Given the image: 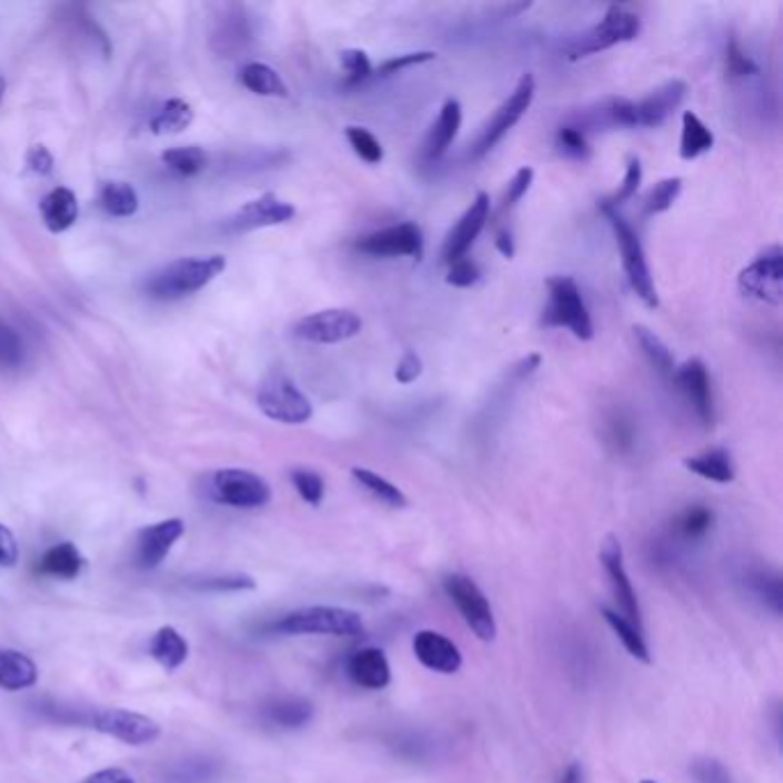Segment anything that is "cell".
<instances>
[{"label":"cell","instance_id":"40","mask_svg":"<svg viewBox=\"0 0 783 783\" xmlns=\"http://www.w3.org/2000/svg\"><path fill=\"white\" fill-rule=\"evenodd\" d=\"M345 139L350 143V148L354 150V154L370 163V165H378L382 163L384 159V148L382 143L374 139V133H370L365 127H348L345 129Z\"/></svg>","mask_w":783,"mask_h":783},{"label":"cell","instance_id":"49","mask_svg":"<svg viewBox=\"0 0 783 783\" xmlns=\"http://www.w3.org/2000/svg\"><path fill=\"white\" fill-rule=\"evenodd\" d=\"M533 178H535V170L531 165H522L518 173L513 175V180L508 182V189L503 193V210H510V208H515L518 202L529 193L531 184H533Z\"/></svg>","mask_w":783,"mask_h":783},{"label":"cell","instance_id":"36","mask_svg":"<svg viewBox=\"0 0 783 783\" xmlns=\"http://www.w3.org/2000/svg\"><path fill=\"white\" fill-rule=\"evenodd\" d=\"M161 161L168 170H173L175 175H182V178H193L198 173H202L208 165V154L202 148L198 145H187V148H173V150H165L161 154Z\"/></svg>","mask_w":783,"mask_h":783},{"label":"cell","instance_id":"57","mask_svg":"<svg viewBox=\"0 0 783 783\" xmlns=\"http://www.w3.org/2000/svg\"><path fill=\"white\" fill-rule=\"evenodd\" d=\"M611 428H614V432H611V441H614L619 449H630L632 446V425L619 419L616 423H611Z\"/></svg>","mask_w":783,"mask_h":783},{"label":"cell","instance_id":"12","mask_svg":"<svg viewBox=\"0 0 783 783\" xmlns=\"http://www.w3.org/2000/svg\"><path fill=\"white\" fill-rule=\"evenodd\" d=\"M737 285L746 297H754L770 305L783 301V251L779 244L767 247L752 264L744 267Z\"/></svg>","mask_w":783,"mask_h":783},{"label":"cell","instance_id":"25","mask_svg":"<svg viewBox=\"0 0 783 783\" xmlns=\"http://www.w3.org/2000/svg\"><path fill=\"white\" fill-rule=\"evenodd\" d=\"M262 712H264V720L271 726L294 731V729H301V726L309 724L313 720L315 710H313V703L309 699L281 696V699L269 701Z\"/></svg>","mask_w":783,"mask_h":783},{"label":"cell","instance_id":"50","mask_svg":"<svg viewBox=\"0 0 783 783\" xmlns=\"http://www.w3.org/2000/svg\"><path fill=\"white\" fill-rule=\"evenodd\" d=\"M726 70L731 77H754V74H759V64L740 49V44L735 40H729Z\"/></svg>","mask_w":783,"mask_h":783},{"label":"cell","instance_id":"60","mask_svg":"<svg viewBox=\"0 0 783 783\" xmlns=\"http://www.w3.org/2000/svg\"><path fill=\"white\" fill-rule=\"evenodd\" d=\"M582 779H584L582 765H579V763H570V765L565 767V772L561 774L559 783H582Z\"/></svg>","mask_w":783,"mask_h":783},{"label":"cell","instance_id":"16","mask_svg":"<svg viewBox=\"0 0 783 783\" xmlns=\"http://www.w3.org/2000/svg\"><path fill=\"white\" fill-rule=\"evenodd\" d=\"M488 219H490V195L481 191L473 198L469 210L460 217V221L453 225V230L449 232L444 249H441V260L446 264L462 260L466 251L473 247V242L479 240V234L483 232Z\"/></svg>","mask_w":783,"mask_h":783},{"label":"cell","instance_id":"39","mask_svg":"<svg viewBox=\"0 0 783 783\" xmlns=\"http://www.w3.org/2000/svg\"><path fill=\"white\" fill-rule=\"evenodd\" d=\"M680 191H683V180L680 178H666V180L657 182L643 200V212L653 217V214H662V212L671 210Z\"/></svg>","mask_w":783,"mask_h":783},{"label":"cell","instance_id":"38","mask_svg":"<svg viewBox=\"0 0 783 783\" xmlns=\"http://www.w3.org/2000/svg\"><path fill=\"white\" fill-rule=\"evenodd\" d=\"M714 524V513L705 505H690L675 520V531L685 540H701Z\"/></svg>","mask_w":783,"mask_h":783},{"label":"cell","instance_id":"14","mask_svg":"<svg viewBox=\"0 0 783 783\" xmlns=\"http://www.w3.org/2000/svg\"><path fill=\"white\" fill-rule=\"evenodd\" d=\"M361 318L348 309H327L305 315L294 324V335L315 345L343 343L361 333Z\"/></svg>","mask_w":783,"mask_h":783},{"label":"cell","instance_id":"7","mask_svg":"<svg viewBox=\"0 0 783 783\" xmlns=\"http://www.w3.org/2000/svg\"><path fill=\"white\" fill-rule=\"evenodd\" d=\"M444 591L451 598V602L458 606L460 616L464 619L469 630L481 641H494L496 621L492 614L490 600L479 589V584H475L466 574L453 572L444 579Z\"/></svg>","mask_w":783,"mask_h":783},{"label":"cell","instance_id":"54","mask_svg":"<svg viewBox=\"0 0 783 783\" xmlns=\"http://www.w3.org/2000/svg\"><path fill=\"white\" fill-rule=\"evenodd\" d=\"M53 154L44 145H32L26 154V165L36 175H49L53 170Z\"/></svg>","mask_w":783,"mask_h":783},{"label":"cell","instance_id":"27","mask_svg":"<svg viewBox=\"0 0 783 783\" xmlns=\"http://www.w3.org/2000/svg\"><path fill=\"white\" fill-rule=\"evenodd\" d=\"M150 655L165 669L175 671L180 669L187 657H189V643L187 639L170 625H163L157 630V634L150 641Z\"/></svg>","mask_w":783,"mask_h":783},{"label":"cell","instance_id":"43","mask_svg":"<svg viewBox=\"0 0 783 783\" xmlns=\"http://www.w3.org/2000/svg\"><path fill=\"white\" fill-rule=\"evenodd\" d=\"M340 64H343L345 86H348V88L361 86V83H365L368 79H372L374 67H372L368 53L361 51V49H345L343 53H340Z\"/></svg>","mask_w":783,"mask_h":783},{"label":"cell","instance_id":"34","mask_svg":"<svg viewBox=\"0 0 783 783\" xmlns=\"http://www.w3.org/2000/svg\"><path fill=\"white\" fill-rule=\"evenodd\" d=\"M634 338H636V343L643 352V357L651 361V365L662 372V374H669V378H673V372H675V359L671 354V350L664 345V340L651 331L649 327H643V324H636L634 327Z\"/></svg>","mask_w":783,"mask_h":783},{"label":"cell","instance_id":"58","mask_svg":"<svg viewBox=\"0 0 783 783\" xmlns=\"http://www.w3.org/2000/svg\"><path fill=\"white\" fill-rule=\"evenodd\" d=\"M540 361H542L540 354H529L526 359H522V361L515 365L513 374H515L518 380H524V378H529V374H533V372L540 368Z\"/></svg>","mask_w":783,"mask_h":783},{"label":"cell","instance_id":"61","mask_svg":"<svg viewBox=\"0 0 783 783\" xmlns=\"http://www.w3.org/2000/svg\"><path fill=\"white\" fill-rule=\"evenodd\" d=\"M3 94H6V79L0 77V101H3Z\"/></svg>","mask_w":783,"mask_h":783},{"label":"cell","instance_id":"51","mask_svg":"<svg viewBox=\"0 0 783 783\" xmlns=\"http://www.w3.org/2000/svg\"><path fill=\"white\" fill-rule=\"evenodd\" d=\"M479 279H481L479 264L466 260V258L455 260V262L449 267V274H446V283L453 285V288H471Z\"/></svg>","mask_w":783,"mask_h":783},{"label":"cell","instance_id":"18","mask_svg":"<svg viewBox=\"0 0 783 783\" xmlns=\"http://www.w3.org/2000/svg\"><path fill=\"white\" fill-rule=\"evenodd\" d=\"M182 535H184L182 520H163L141 529L139 538H135V565L141 570L159 568Z\"/></svg>","mask_w":783,"mask_h":783},{"label":"cell","instance_id":"17","mask_svg":"<svg viewBox=\"0 0 783 783\" xmlns=\"http://www.w3.org/2000/svg\"><path fill=\"white\" fill-rule=\"evenodd\" d=\"M675 387L683 391L687 402L692 404V410L696 412L699 421L705 428L714 425V398H712V384L707 368L701 359H690L673 372Z\"/></svg>","mask_w":783,"mask_h":783},{"label":"cell","instance_id":"13","mask_svg":"<svg viewBox=\"0 0 783 783\" xmlns=\"http://www.w3.org/2000/svg\"><path fill=\"white\" fill-rule=\"evenodd\" d=\"M600 563L604 568L611 595H614V600L619 604L621 616L625 621H630L634 628L643 630L639 598H636V591H634V586L630 582V574L625 570L623 548H621V540L616 535H606L604 538L602 548H600Z\"/></svg>","mask_w":783,"mask_h":783},{"label":"cell","instance_id":"48","mask_svg":"<svg viewBox=\"0 0 783 783\" xmlns=\"http://www.w3.org/2000/svg\"><path fill=\"white\" fill-rule=\"evenodd\" d=\"M23 359V343L19 333L0 320V368H17Z\"/></svg>","mask_w":783,"mask_h":783},{"label":"cell","instance_id":"46","mask_svg":"<svg viewBox=\"0 0 783 783\" xmlns=\"http://www.w3.org/2000/svg\"><path fill=\"white\" fill-rule=\"evenodd\" d=\"M436 53L434 51H412V53H400V56H393L389 60H384L378 70L372 72V79H387V77H395V74H402L404 70H410V67L414 64H423V62H430L434 60Z\"/></svg>","mask_w":783,"mask_h":783},{"label":"cell","instance_id":"20","mask_svg":"<svg viewBox=\"0 0 783 783\" xmlns=\"http://www.w3.org/2000/svg\"><path fill=\"white\" fill-rule=\"evenodd\" d=\"M414 655L416 660L436 673H455L462 666V653L458 645L434 630H421L414 636Z\"/></svg>","mask_w":783,"mask_h":783},{"label":"cell","instance_id":"15","mask_svg":"<svg viewBox=\"0 0 783 783\" xmlns=\"http://www.w3.org/2000/svg\"><path fill=\"white\" fill-rule=\"evenodd\" d=\"M294 214H297V210H294V205H290V202L281 200L274 193H264L255 200H249L247 205L237 210L228 221V230L230 232H251V230H260V228L283 225V223L292 221Z\"/></svg>","mask_w":783,"mask_h":783},{"label":"cell","instance_id":"35","mask_svg":"<svg viewBox=\"0 0 783 783\" xmlns=\"http://www.w3.org/2000/svg\"><path fill=\"white\" fill-rule=\"evenodd\" d=\"M352 475H354V481L378 501H382V503H387L391 508H404L406 505L404 492L398 485H393L391 481H387L384 475L374 473L370 469H363V466H354Z\"/></svg>","mask_w":783,"mask_h":783},{"label":"cell","instance_id":"42","mask_svg":"<svg viewBox=\"0 0 783 783\" xmlns=\"http://www.w3.org/2000/svg\"><path fill=\"white\" fill-rule=\"evenodd\" d=\"M217 772L214 763L208 759H189L170 767L165 783H205Z\"/></svg>","mask_w":783,"mask_h":783},{"label":"cell","instance_id":"52","mask_svg":"<svg viewBox=\"0 0 783 783\" xmlns=\"http://www.w3.org/2000/svg\"><path fill=\"white\" fill-rule=\"evenodd\" d=\"M692 772L699 783H735L731 772L720 761H712V759L696 761Z\"/></svg>","mask_w":783,"mask_h":783},{"label":"cell","instance_id":"6","mask_svg":"<svg viewBox=\"0 0 783 783\" xmlns=\"http://www.w3.org/2000/svg\"><path fill=\"white\" fill-rule=\"evenodd\" d=\"M258 406L267 419L285 425H301L305 421H311L313 416L311 400L305 398L299 391V387L281 372L269 374V378L262 382L258 391Z\"/></svg>","mask_w":783,"mask_h":783},{"label":"cell","instance_id":"11","mask_svg":"<svg viewBox=\"0 0 783 783\" xmlns=\"http://www.w3.org/2000/svg\"><path fill=\"white\" fill-rule=\"evenodd\" d=\"M354 249L370 258H414L421 260L425 251L423 230L416 223H398L370 232L354 242Z\"/></svg>","mask_w":783,"mask_h":783},{"label":"cell","instance_id":"55","mask_svg":"<svg viewBox=\"0 0 783 783\" xmlns=\"http://www.w3.org/2000/svg\"><path fill=\"white\" fill-rule=\"evenodd\" d=\"M19 561V544L14 533L0 524V568H14Z\"/></svg>","mask_w":783,"mask_h":783},{"label":"cell","instance_id":"32","mask_svg":"<svg viewBox=\"0 0 783 783\" xmlns=\"http://www.w3.org/2000/svg\"><path fill=\"white\" fill-rule=\"evenodd\" d=\"M193 118H195V113H193L189 101H184V99H168V101H163L161 109L150 120V129L157 135L182 133L184 129L191 127Z\"/></svg>","mask_w":783,"mask_h":783},{"label":"cell","instance_id":"9","mask_svg":"<svg viewBox=\"0 0 783 783\" xmlns=\"http://www.w3.org/2000/svg\"><path fill=\"white\" fill-rule=\"evenodd\" d=\"M533 97H535V79H533L531 74H524V77L518 81L515 90L510 92V97L494 111L492 120L485 124L479 143L473 145L471 157H473V159L485 157V154L503 139V135L524 118V113H526V111L531 109V104H533Z\"/></svg>","mask_w":783,"mask_h":783},{"label":"cell","instance_id":"26","mask_svg":"<svg viewBox=\"0 0 783 783\" xmlns=\"http://www.w3.org/2000/svg\"><path fill=\"white\" fill-rule=\"evenodd\" d=\"M83 565L86 561L77 550V544L60 542L44 552V556L38 563V572L44 576H56V579H64V582H72V579L81 574Z\"/></svg>","mask_w":783,"mask_h":783},{"label":"cell","instance_id":"30","mask_svg":"<svg viewBox=\"0 0 783 783\" xmlns=\"http://www.w3.org/2000/svg\"><path fill=\"white\" fill-rule=\"evenodd\" d=\"M712 148H714V133L694 111H685L683 133H680V157L685 161H694L701 154L710 152Z\"/></svg>","mask_w":783,"mask_h":783},{"label":"cell","instance_id":"22","mask_svg":"<svg viewBox=\"0 0 783 783\" xmlns=\"http://www.w3.org/2000/svg\"><path fill=\"white\" fill-rule=\"evenodd\" d=\"M460 127H462V104L458 99H449L446 104L441 107L439 118L430 129V135L425 141V159L436 161L444 157L453 145V141L458 139Z\"/></svg>","mask_w":783,"mask_h":783},{"label":"cell","instance_id":"45","mask_svg":"<svg viewBox=\"0 0 783 783\" xmlns=\"http://www.w3.org/2000/svg\"><path fill=\"white\" fill-rule=\"evenodd\" d=\"M641 180H643V165H641L639 157H628V168H625L623 184L619 187V191H616L614 195L602 200V202H606L609 208L619 210V208L623 205V202H628V200H632V198L636 195V191H639V187H641Z\"/></svg>","mask_w":783,"mask_h":783},{"label":"cell","instance_id":"21","mask_svg":"<svg viewBox=\"0 0 783 783\" xmlns=\"http://www.w3.org/2000/svg\"><path fill=\"white\" fill-rule=\"evenodd\" d=\"M348 675L363 690H384L391 683V664L380 649H361L348 660Z\"/></svg>","mask_w":783,"mask_h":783},{"label":"cell","instance_id":"41","mask_svg":"<svg viewBox=\"0 0 783 783\" xmlns=\"http://www.w3.org/2000/svg\"><path fill=\"white\" fill-rule=\"evenodd\" d=\"M749 586L756 593V598H761L774 614H781V576L772 570H754L749 574Z\"/></svg>","mask_w":783,"mask_h":783},{"label":"cell","instance_id":"53","mask_svg":"<svg viewBox=\"0 0 783 783\" xmlns=\"http://www.w3.org/2000/svg\"><path fill=\"white\" fill-rule=\"evenodd\" d=\"M421 372H423V361L416 352H406L400 363L395 365V382L406 387V384H414L419 378H421Z\"/></svg>","mask_w":783,"mask_h":783},{"label":"cell","instance_id":"44","mask_svg":"<svg viewBox=\"0 0 783 783\" xmlns=\"http://www.w3.org/2000/svg\"><path fill=\"white\" fill-rule=\"evenodd\" d=\"M292 485L299 492V496L309 505H320L324 499V481L318 471L311 469H294L290 473Z\"/></svg>","mask_w":783,"mask_h":783},{"label":"cell","instance_id":"19","mask_svg":"<svg viewBox=\"0 0 783 783\" xmlns=\"http://www.w3.org/2000/svg\"><path fill=\"white\" fill-rule=\"evenodd\" d=\"M687 83L673 79L653 90L649 97L632 101V127H660L666 118L683 104Z\"/></svg>","mask_w":783,"mask_h":783},{"label":"cell","instance_id":"24","mask_svg":"<svg viewBox=\"0 0 783 783\" xmlns=\"http://www.w3.org/2000/svg\"><path fill=\"white\" fill-rule=\"evenodd\" d=\"M38 666L14 649H0V690L21 692L38 683Z\"/></svg>","mask_w":783,"mask_h":783},{"label":"cell","instance_id":"2","mask_svg":"<svg viewBox=\"0 0 783 783\" xmlns=\"http://www.w3.org/2000/svg\"><path fill=\"white\" fill-rule=\"evenodd\" d=\"M363 630L365 625L357 611L343 606H303L271 623V632L288 636H359Z\"/></svg>","mask_w":783,"mask_h":783},{"label":"cell","instance_id":"29","mask_svg":"<svg viewBox=\"0 0 783 783\" xmlns=\"http://www.w3.org/2000/svg\"><path fill=\"white\" fill-rule=\"evenodd\" d=\"M240 81L247 90H251L253 94H260V97H288L290 94L281 74L274 70V67H269L264 62L244 64L242 72H240Z\"/></svg>","mask_w":783,"mask_h":783},{"label":"cell","instance_id":"47","mask_svg":"<svg viewBox=\"0 0 783 783\" xmlns=\"http://www.w3.org/2000/svg\"><path fill=\"white\" fill-rule=\"evenodd\" d=\"M556 145L563 154H568L572 159H589V154H591V145L586 141L584 131L579 127H570V124L561 127L556 131Z\"/></svg>","mask_w":783,"mask_h":783},{"label":"cell","instance_id":"28","mask_svg":"<svg viewBox=\"0 0 783 783\" xmlns=\"http://www.w3.org/2000/svg\"><path fill=\"white\" fill-rule=\"evenodd\" d=\"M685 466L692 473L701 475V479L712 481V483H720V485L733 483V479H735L731 453L726 449H710V451H705L701 455L687 458Z\"/></svg>","mask_w":783,"mask_h":783},{"label":"cell","instance_id":"4","mask_svg":"<svg viewBox=\"0 0 783 783\" xmlns=\"http://www.w3.org/2000/svg\"><path fill=\"white\" fill-rule=\"evenodd\" d=\"M550 301L544 305L542 324L554 329H570L574 338L591 340L593 320L586 309V301L572 277H552L548 279Z\"/></svg>","mask_w":783,"mask_h":783},{"label":"cell","instance_id":"62","mask_svg":"<svg viewBox=\"0 0 783 783\" xmlns=\"http://www.w3.org/2000/svg\"><path fill=\"white\" fill-rule=\"evenodd\" d=\"M641 783H655V781H649V779H645V781H641Z\"/></svg>","mask_w":783,"mask_h":783},{"label":"cell","instance_id":"56","mask_svg":"<svg viewBox=\"0 0 783 783\" xmlns=\"http://www.w3.org/2000/svg\"><path fill=\"white\" fill-rule=\"evenodd\" d=\"M83 783H135L133 776L120 767H107L90 774Z\"/></svg>","mask_w":783,"mask_h":783},{"label":"cell","instance_id":"5","mask_svg":"<svg viewBox=\"0 0 783 783\" xmlns=\"http://www.w3.org/2000/svg\"><path fill=\"white\" fill-rule=\"evenodd\" d=\"M641 32V19L621 6H611L600 23L582 32L565 51L568 60H582L593 53H602L611 47L632 42Z\"/></svg>","mask_w":783,"mask_h":783},{"label":"cell","instance_id":"23","mask_svg":"<svg viewBox=\"0 0 783 783\" xmlns=\"http://www.w3.org/2000/svg\"><path fill=\"white\" fill-rule=\"evenodd\" d=\"M40 212H42V221L51 232H64L70 230L77 219H79V200L74 195L72 189L67 187H58L53 191H49L42 202H40Z\"/></svg>","mask_w":783,"mask_h":783},{"label":"cell","instance_id":"1","mask_svg":"<svg viewBox=\"0 0 783 783\" xmlns=\"http://www.w3.org/2000/svg\"><path fill=\"white\" fill-rule=\"evenodd\" d=\"M225 264L228 262L223 255L180 258L154 271L145 283V290L154 299H182L210 285L223 274Z\"/></svg>","mask_w":783,"mask_h":783},{"label":"cell","instance_id":"59","mask_svg":"<svg viewBox=\"0 0 783 783\" xmlns=\"http://www.w3.org/2000/svg\"><path fill=\"white\" fill-rule=\"evenodd\" d=\"M494 244H496V251H499L503 258H508V260L515 258V242H513V237H510L508 230H499V232H496Z\"/></svg>","mask_w":783,"mask_h":783},{"label":"cell","instance_id":"33","mask_svg":"<svg viewBox=\"0 0 783 783\" xmlns=\"http://www.w3.org/2000/svg\"><path fill=\"white\" fill-rule=\"evenodd\" d=\"M99 202L107 214L127 219L139 212V193L129 182H107L99 191Z\"/></svg>","mask_w":783,"mask_h":783},{"label":"cell","instance_id":"37","mask_svg":"<svg viewBox=\"0 0 783 783\" xmlns=\"http://www.w3.org/2000/svg\"><path fill=\"white\" fill-rule=\"evenodd\" d=\"M189 586L195 591H210V593H240L253 591L255 579L251 574H210V576H193L189 579Z\"/></svg>","mask_w":783,"mask_h":783},{"label":"cell","instance_id":"10","mask_svg":"<svg viewBox=\"0 0 783 783\" xmlns=\"http://www.w3.org/2000/svg\"><path fill=\"white\" fill-rule=\"evenodd\" d=\"M90 729L111 735L124 744H150L161 735V726L145 717V714L122 710V707H107V710H94L86 714V722Z\"/></svg>","mask_w":783,"mask_h":783},{"label":"cell","instance_id":"8","mask_svg":"<svg viewBox=\"0 0 783 783\" xmlns=\"http://www.w3.org/2000/svg\"><path fill=\"white\" fill-rule=\"evenodd\" d=\"M210 496L230 508H262L271 501V488L262 475L247 469H221L210 475Z\"/></svg>","mask_w":783,"mask_h":783},{"label":"cell","instance_id":"3","mask_svg":"<svg viewBox=\"0 0 783 783\" xmlns=\"http://www.w3.org/2000/svg\"><path fill=\"white\" fill-rule=\"evenodd\" d=\"M600 208L604 212V217L611 223V230L616 234V244L621 249V258H623V269L625 277L632 285V290L636 292V297L649 305V309H657L660 299H657V290L651 277V267L649 260H645V251L643 244L639 240V234L634 232V228L619 214V210L609 208L606 202H600Z\"/></svg>","mask_w":783,"mask_h":783},{"label":"cell","instance_id":"31","mask_svg":"<svg viewBox=\"0 0 783 783\" xmlns=\"http://www.w3.org/2000/svg\"><path fill=\"white\" fill-rule=\"evenodd\" d=\"M602 616L606 621V625L614 630V634L621 639L623 643V649L639 662L643 664H651V651H649V643H645L643 639V630L634 628L630 621H625L619 611L614 609H609V606H602Z\"/></svg>","mask_w":783,"mask_h":783}]
</instances>
